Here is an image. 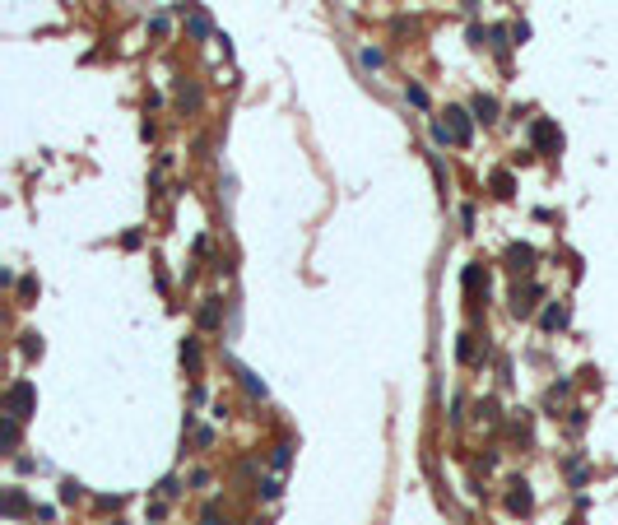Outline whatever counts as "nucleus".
<instances>
[{"label":"nucleus","mask_w":618,"mask_h":525,"mask_svg":"<svg viewBox=\"0 0 618 525\" xmlns=\"http://www.w3.org/2000/svg\"><path fill=\"white\" fill-rule=\"evenodd\" d=\"M33 409H37V390L28 381H15V386L5 390V414L10 418H28Z\"/></svg>","instance_id":"obj_1"},{"label":"nucleus","mask_w":618,"mask_h":525,"mask_svg":"<svg viewBox=\"0 0 618 525\" xmlns=\"http://www.w3.org/2000/svg\"><path fill=\"white\" fill-rule=\"evenodd\" d=\"M447 135H451V144H470V135H474V126H470V112L447 107Z\"/></svg>","instance_id":"obj_2"},{"label":"nucleus","mask_w":618,"mask_h":525,"mask_svg":"<svg viewBox=\"0 0 618 525\" xmlns=\"http://www.w3.org/2000/svg\"><path fill=\"white\" fill-rule=\"evenodd\" d=\"M530 144H535V149H563V135H558V126L553 121H535L530 126Z\"/></svg>","instance_id":"obj_3"},{"label":"nucleus","mask_w":618,"mask_h":525,"mask_svg":"<svg viewBox=\"0 0 618 525\" xmlns=\"http://www.w3.org/2000/svg\"><path fill=\"white\" fill-rule=\"evenodd\" d=\"M507 507L516 511V516H526V511L535 507V497H530V488H526V483H511V493H507Z\"/></svg>","instance_id":"obj_4"},{"label":"nucleus","mask_w":618,"mask_h":525,"mask_svg":"<svg viewBox=\"0 0 618 525\" xmlns=\"http://www.w3.org/2000/svg\"><path fill=\"white\" fill-rule=\"evenodd\" d=\"M488 186H493L497 200H511V191H516V182H511V172H507V168H497L493 177H488Z\"/></svg>","instance_id":"obj_5"},{"label":"nucleus","mask_w":618,"mask_h":525,"mask_svg":"<svg viewBox=\"0 0 618 525\" xmlns=\"http://www.w3.org/2000/svg\"><path fill=\"white\" fill-rule=\"evenodd\" d=\"M530 261H535V251H530V247H511V251H507V265L516 270V275H521V270H530Z\"/></svg>","instance_id":"obj_6"},{"label":"nucleus","mask_w":618,"mask_h":525,"mask_svg":"<svg viewBox=\"0 0 618 525\" xmlns=\"http://www.w3.org/2000/svg\"><path fill=\"white\" fill-rule=\"evenodd\" d=\"M474 112H479V121H483V126L497 121V103H493V98H483V93L474 98Z\"/></svg>","instance_id":"obj_7"},{"label":"nucleus","mask_w":618,"mask_h":525,"mask_svg":"<svg viewBox=\"0 0 618 525\" xmlns=\"http://www.w3.org/2000/svg\"><path fill=\"white\" fill-rule=\"evenodd\" d=\"M200 325H205V330H214V325H218V298H209V302L200 307Z\"/></svg>","instance_id":"obj_8"},{"label":"nucleus","mask_w":618,"mask_h":525,"mask_svg":"<svg viewBox=\"0 0 618 525\" xmlns=\"http://www.w3.org/2000/svg\"><path fill=\"white\" fill-rule=\"evenodd\" d=\"M19 511H28V502H24V493H5V516H19Z\"/></svg>","instance_id":"obj_9"},{"label":"nucleus","mask_w":618,"mask_h":525,"mask_svg":"<svg viewBox=\"0 0 618 525\" xmlns=\"http://www.w3.org/2000/svg\"><path fill=\"white\" fill-rule=\"evenodd\" d=\"M182 363H191V368L200 363V344H196V340H186V344H182Z\"/></svg>","instance_id":"obj_10"},{"label":"nucleus","mask_w":618,"mask_h":525,"mask_svg":"<svg viewBox=\"0 0 618 525\" xmlns=\"http://www.w3.org/2000/svg\"><path fill=\"white\" fill-rule=\"evenodd\" d=\"M563 321H567V311H563V307H549V311H544V325H549V330H558Z\"/></svg>","instance_id":"obj_11"},{"label":"nucleus","mask_w":618,"mask_h":525,"mask_svg":"<svg viewBox=\"0 0 618 525\" xmlns=\"http://www.w3.org/2000/svg\"><path fill=\"white\" fill-rule=\"evenodd\" d=\"M79 493H84V488H79V483H75V479H65V483H61V502H75V497H79Z\"/></svg>","instance_id":"obj_12"},{"label":"nucleus","mask_w":618,"mask_h":525,"mask_svg":"<svg viewBox=\"0 0 618 525\" xmlns=\"http://www.w3.org/2000/svg\"><path fill=\"white\" fill-rule=\"evenodd\" d=\"M409 103H414V107H428V89H418V84H409Z\"/></svg>","instance_id":"obj_13"},{"label":"nucleus","mask_w":618,"mask_h":525,"mask_svg":"<svg viewBox=\"0 0 618 525\" xmlns=\"http://www.w3.org/2000/svg\"><path fill=\"white\" fill-rule=\"evenodd\" d=\"M456 354H461V363H470V358H474V344H470V335H465V340L456 344Z\"/></svg>","instance_id":"obj_14"},{"label":"nucleus","mask_w":618,"mask_h":525,"mask_svg":"<svg viewBox=\"0 0 618 525\" xmlns=\"http://www.w3.org/2000/svg\"><path fill=\"white\" fill-rule=\"evenodd\" d=\"M567 525H581V521H567Z\"/></svg>","instance_id":"obj_15"}]
</instances>
